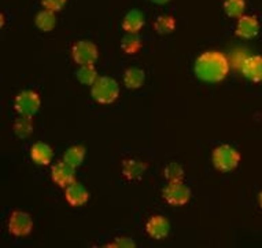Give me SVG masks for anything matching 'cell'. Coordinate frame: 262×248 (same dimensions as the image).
Masks as SVG:
<instances>
[{
	"label": "cell",
	"mask_w": 262,
	"mask_h": 248,
	"mask_svg": "<svg viewBox=\"0 0 262 248\" xmlns=\"http://www.w3.org/2000/svg\"><path fill=\"white\" fill-rule=\"evenodd\" d=\"M193 72L199 80L206 83L223 82L229 73L228 58L220 51H206L195 61Z\"/></svg>",
	"instance_id": "1"
},
{
	"label": "cell",
	"mask_w": 262,
	"mask_h": 248,
	"mask_svg": "<svg viewBox=\"0 0 262 248\" xmlns=\"http://www.w3.org/2000/svg\"><path fill=\"white\" fill-rule=\"evenodd\" d=\"M91 96L100 105H110L120 96V86L113 78L100 76L91 86Z\"/></svg>",
	"instance_id": "2"
},
{
	"label": "cell",
	"mask_w": 262,
	"mask_h": 248,
	"mask_svg": "<svg viewBox=\"0 0 262 248\" xmlns=\"http://www.w3.org/2000/svg\"><path fill=\"white\" fill-rule=\"evenodd\" d=\"M241 153L231 145H220L213 150V165L221 173H229L236 168L241 163Z\"/></svg>",
	"instance_id": "3"
},
{
	"label": "cell",
	"mask_w": 262,
	"mask_h": 248,
	"mask_svg": "<svg viewBox=\"0 0 262 248\" xmlns=\"http://www.w3.org/2000/svg\"><path fill=\"white\" fill-rule=\"evenodd\" d=\"M163 199L168 204L181 207L187 204L191 199V189L183 181L169 182L163 189Z\"/></svg>",
	"instance_id": "4"
},
{
	"label": "cell",
	"mask_w": 262,
	"mask_h": 248,
	"mask_svg": "<svg viewBox=\"0 0 262 248\" xmlns=\"http://www.w3.org/2000/svg\"><path fill=\"white\" fill-rule=\"evenodd\" d=\"M40 105H41L40 96L32 90L21 91L14 100V109L21 116H33L39 110Z\"/></svg>",
	"instance_id": "5"
},
{
	"label": "cell",
	"mask_w": 262,
	"mask_h": 248,
	"mask_svg": "<svg viewBox=\"0 0 262 248\" xmlns=\"http://www.w3.org/2000/svg\"><path fill=\"white\" fill-rule=\"evenodd\" d=\"M9 232L15 237H26L33 231V219L25 211H13L7 223Z\"/></svg>",
	"instance_id": "6"
},
{
	"label": "cell",
	"mask_w": 262,
	"mask_h": 248,
	"mask_svg": "<svg viewBox=\"0 0 262 248\" xmlns=\"http://www.w3.org/2000/svg\"><path fill=\"white\" fill-rule=\"evenodd\" d=\"M72 57L77 65H88V64H94L98 60L99 50L96 44L90 40H78L72 48Z\"/></svg>",
	"instance_id": "7"
},
{
	"label": "cell",
	"mask_w": 262,
	"mask_h": 248,
	"mask_svg": "<svg viewBox=\"0 0 262 248\" xmlns=\"http://www.w3.org/2000/svg\"><path fill=\"white\" fill-rule=\"evenodd\" d=\"M51 178L59 187H68L70 183L76 182V168L63 160L58 161L52 165Z\"/></svg>",
	"instance_id": "8"
},
{
	"label": "cell",
	"mask_w": 262,
	"mask_h": 248,
	"mask_svg": "<svg viewBox=\"0 0 262 248\" xmlns=\"http://www.w3.org/2000/svg\"><path fill=\"white\" fill-rule=\"evenodd\" d=\"M64 199L72 207H81L90 200V192L84 185L76 181L70 183L68 187H64Z\"/></svg>",
	"instance_id": "9"
},
{
	"label": "cell",
	"mask_w": 262,
	"mask_h": 248,
	"mask_svg": "<svg viewBox=\"0 0 262 248\" xmlns=\"http://www.w3.org/2000/svg\"><path fill=\"white\" fill-rule=\"evenodd\" d=\"M241 70L246 79L253 83L262 82V55H250L242 61Z\"/></svg>",
	"instance_id": "10"
},
{
	"label": "cell",
	"mask_w": 262,
	"mask_h": 248,
	"mask_svg": "<svg viewBox=\"0 0 262 248\" xmlns=\"http://www.w3.org/2000/svg\"><path fill=\"white\" fill-rule=\"evenodd\" d=\"M170 231V223L162 215H154L151 217L146 223L147 235L154 240L166 239Z\"/></svg>",
	"instance_id": "11"
},
{
	"label": "cell",
	"mask_w": 262,
	"mask_h": 248,
	"mask_svg": "<svg viewBox=\"0 0 262 248\" xmlns=\"http://www.w3.org/2000/svg\"><path fill=\"white\" fill-rule=\"evenodd\" d=\"M259 32V22H258L257 17L254 15H242L237 20L236 24V33L242 39H253L258 35Z\"/></svg>",
	"instance_id": "12"
},
{
	"label": "cell",
	"mask_w": 262,
	"mask_h": 248,
	"mask_svg": "<svg viewBox=\"0 0 262 248\" xmlns=\"http://www.w3.org/2000/svg\"><path fill=\"white\" fill-rule=\"evenodd\" d=\"M54 152L52 148L46 142H36L30 148V159L37 165H48L51 163Z\"/></svg>",
	"instance_id": "13"
},
{
	"label": "cell",
	"mask_w": 262,
	"mask_h": 248,
	"mask_svg": "<svg viewBox=\"0 0 262 248\" xmlns=\"http://www.w3.org/2000/svg\"><path fill=\"white\" fill-rule=\"evenodd\" d=\"M144 26V14L140 10H130L122 20V29L126 33H139Z\"/></svg>",
	"instance_id": "14"
},
{
	"label": "cell",
	"mask_w": 262,
	"mask_h": 248,
	"mask_svg": "<svg viewBox=\"0 0 262 248\" xmlns=\"http://www.w3.org/2000/svg\"><path fill=\"white\" fill-rule=\"evenodd\" d=\"M147 171V164L144 161L136 160V159H126L122 163V174L129 181L140 179Z\"/></svg>",
	"instance_id": "15"
},
{
	"label": "cell",
	"mask_w": 262,
	"mask_h": 248,
	"mask_svg": "<svg viewBox=\"0 0 262 248\" xmlns=\"http://www.w3.org/2000/svg\"><path fill=\"white\" fill-rule=\"evenodd\" d=\"M146 80V73L144 70L139 68H129L125 70L124 74V84L130 90H138L144 84Z\"/></svg>",
	"instance_id": "16"
},
{
	"label": "cell",
	"mask_w": 262,
	"mask_h": 248,
	"mask_svg": "<svg viewBox=\"0 0 262 248\" xmlns=\"http://www.w3.org/2000/svg\"><path fill=\"white\" fill-rule=\"evenodd\" d=\"M84 157H85V148L81 146V145H74V146H70V148L66 149V152L63 153V161L68 163L69 165L77 168L82 164L84 161Z\"/></svg>",
	"instance_id": "17"
},
{
	"label": "cell",
	"mask_w": 262,
	"mask_h": 248,
	"mask_svg": "<svg viewBox=\"0 0 262 248\" xmlns=\"http://www.w3.org/2000/svg\"><path fill=\"white\" fill-rule=\"evenodd\" d=\"M35 24L41 32H51L56 25L55 13L51 10L44 9L43 11L37 13L35 18Z\"/></svg>",
	"instance_id": "18"
},
{
	"label": "cell",
	"mask_w": 262,
	"mask_h": 248,
	"mask_svg": "<svg viewBox=\"0 0 262 248\" xmlns=\"http://www.w3.org/2000/svg\"><path fill=\"white\" fill-rule=\"evenodd\" d=\"M76 78L84 86H92L98 80V70L94 66V64L80 65V68L76 72Z\"/></svg>",
	"instance_id": "19"
},
{
	"label": "cell",
	"mask_w": 262,
	"mask_h": 248,
	"mask_svg": "<svg viewBox=\"0 0 262 248\" xmlns=\"http://www.w3.org/2000/svg\"><path fill=\"white\" fill-rule=\"evenodd\" d=\"M142 46V37L139 36V33H126V36H124L121 40V50L125 54H136L140 51Z\"/></svg>",
	"instance_id": "20"
},
{
	"label": "cell",
	"mask_w": 262,
	"mask_h": 248,
	"mask_svg": "<svg viewBox=\"0 0 262 248\" xmlns=\"http://www.w3.org/2000/svg\"><path fill=\"white\" fill-rule=\"evenodd\" d=\"M176 29V20L170 15H159L154 21V31L158 35H169Z\"/></svg>",
	"instance_id": "21"
},
{
	"label": "cell",
	"mask_w": 262,
	"mask_h": 248,
	"mask_svg": "<svg viewBox=\"0 0 262 248\" xmlns=\"http://www.w3.org/2000/svg\"><path fill=\"white\" fill-rule=\"evenodd\" d=\"M246 0H225L224 2V11L229 18H239L245 15Z\"/></svg>",
	"instance_id": "22"
},
{
	"label": "cell",
	"mask_w": 262,
	"mask_h": 248,
	"mask_svg": "<svg viewBox=\"0 0 262 248\" xmlns=\"http://www.w3.org/2000/svg\"><path fill=\"white\" fill-rule=\"evenodd\" d=\"M14 132L19 138H28L33 132V120L32 116H21L14 123Z\"/></svg>",
	"instance_id": "23"
},
{
	"label": "cell",
	"mask_w": 262,
	"mask_h": 248,
	"mask_svg": "<svg viewBox=\"0 0 262 248\" xmlns=\"http://www.w3.org/2000/svg\"><path fill=\"white\" fill-rule=\"evenodd\" d=\"M163 175H165V178L168 179V182L183 181L184 179V168L179 163H176V161H172V163L165 165Z\"/></svg>",
	"instance_id": "24"
},
{
	"label": "cell",
	"mask_w": 262,
	"mask_h": 248,
	"mask_svg": "<svg viewBox=\"0 0 262 248\" xmlns=\"http://www.w3.org/2000/svg\"><path fill=\"white\" fill-rule=\"evenodd\" d=\"M40 2H41V6L44 9L51 10L54 13L60 11L66 5V0H40Z\"/></svg>",
	"instance_id": "25"
},
{
	"label": "cell",
	"mask_w": 262,
	"mask_h": 248,
	"mask_svg": "<svg viewBox=\"0 0 262 248\" xmlns=\"http://www.w3.org/2000/svg\"><path fill=\"white\" fill-rule=\"evenodd\" d=\"M106 247H118V248H135L136 243L130 237H117L114 243L106 244Z\"/></svg>",
	"instance_id": "26"
},
{
	"label": "cell",
	"mask_w": 262,
	"mask_h": 248,
	"mask_svg": "<svg viewBox=\"0 0 262 248\" xmlns=\"http://www.w3.org/2000/svg\"><path fill=\"white\" fill-rule=\"evenodd\" d=\"M152 3H155V5H166L168 2H170V0H151Z\"/></svg>",
	"instance_id": "27"
},
{
	"label": "cell",
	"mask_w": 262,
	"mask_h": 248,
	"mask_svg": "<svg viewBox=\"0 0 262 248\" xmlns=\"http://www.w3.org/2000/svg\"><path fill=\"white\" fill-rule=\"evenodd\" d=\"M258 203H259V205H261L262 208V192L259 193V196H258Z\"/></svg>",
	"instance_id": "28"
}]
</instances>
